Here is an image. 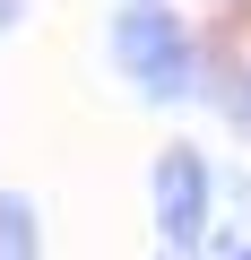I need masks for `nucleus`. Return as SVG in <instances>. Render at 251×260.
<instances>
[{
	"label": "nucleus",
	"mask_w": 251,
	"mask_h": 260,
	"mask_svg": "<svg viewBox=\"0 0 251 260\" xmlns=\"http://www.w3.org/2000/svg\"><path fill=\"white\" fill-rule=\"evenodd\" d=\"M113 70L130 78L148 104H182L199 87V44L173 9H156V0H130V9L113 18Z\"/></svg>",
	"instance_id": "1"
},
{
	"label": "nucleus",
	"mask_w": 251,
	"mask_h": 260,
	"mask_svg": "<svg viewBox=\"0 0 251 260\" xmlns=\"http://www.w3.org/2000/svg\"><path fill=\"white\" fill-rule=\"evenodd\" d=\"M0 260H44V225L18 191H0Z\"/></svg>",
	"instance_id": "3"
},
{
	"label": "nucleus",
	"mask_w": 251,
	"mask_h": 260,
	"mask_svg": "<svg viewBox=\"0 0 251 260\" xmlns=\"http://www.w3.org/2000/svg\"><path fill=\"white\" fill-rule=\"evenodd\" d=\"M156 234H165V251H199V234H208V208H217V174H208V156L199 148H165L156 156Z\"/></svg>",
	"instance_id": "2"
},
{
	"label": "nucleus",
	"mask_w": 251,
	"mask_h": 260,
	"mask_svg": "<svg viewBox=\"0 0 251 260\" xmlns=\"http://www.w3.org/2000/svg\"><path fill=\"white\" fill-rule=\"evenodd\" d=\"M217 260H251V243H225V251H217Z\"/></svg>",
	"instance_id": "5"
},
{
	"label": "nucleus",
	"mask_w": 251,
	"mask_h": 260,
	"mask_svg": "<svg viewBox=\"0 0 251 260\" xmlns=\"http://www.w3.org/2000/svg\"><path fill=\"white\" fill-rule=\"evenodd\" d=\"M217 104H225V121L251 139V61H225V70H217Z\"/></svg>",
	"instance_id": "4"
},
{
	"label": "nucleus",
	"mask_w": 251,
	"mask_h": 260,
	"mask_svg": "<svg viewBox=\"0 0 251 260\" xmlns=\"http://www.w3.org/2000/svg\"><path fill=\"white\" fill-rule=\"evenodd\" d=\"M0 26H18V0H0Z\"/></svg>",
	"instance_id": "6"
}]
</instances>
